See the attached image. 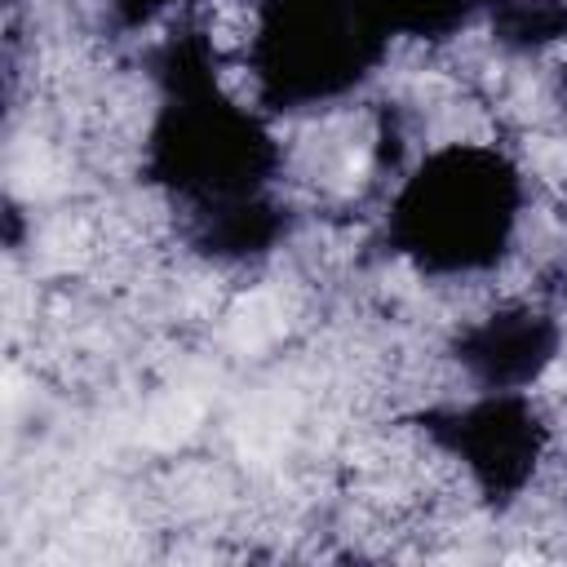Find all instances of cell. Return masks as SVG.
Wrapping results in <instances>:
<instances>
[{
    "mask_svg": "<svg viewBox=\"0 0 567 567\" xmlns=\"http://www.w3.org/2000/svg\"><path fill=\"white\" fill-rule=\"evenodd\" d=\"M532 173L487 137H452L416 159L390 199L385 235L421 279L470 284L527 261Z\"/></svg>",
    "mask_w": 567,
    "mask_h": 567,
    "instance_id": "6da1fadb",
    "label": "cell"
},
{
    "mask_svg": "<svg viewBox=\"0 0 567 567\" xmlns=\"http://www.w3.org/2000/svg\"><path fill=\"white\" fill-rule=\"evenodd\" d=\"M177 0H106V9L120 18V22H128V27H146L151 18H159L164 9H173Z\"/></svg>",
    "mask_w": 567,
    "mask_h": 567,
    "instance_id": "7a4b0ae2",
    "label": "cell"
}]
</instances>
